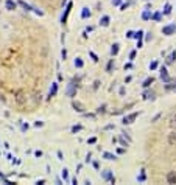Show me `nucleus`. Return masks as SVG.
Returning a JSON list of instances; mask_svg holds the SVG:
<instances>
[{
    "mask_svg": "<svg viewBox=\"0 0 176 185\" xmlns=\"http://www.w3.org/2000/svg\"><path fill=\"white\" fill-rule=\"evenodd\" d=\"M83 65H84V62L81 61V58H76L75 59V67L76 69H83Z\"/></svg>",
    "mask_w": 176,
    "mask_h": 185,
    "instance_id": "obj_17",
    "label": "nucleus"
},
{
    "mask_svg": "<svg viewBox=\"0 0 176 185\" xmlns=\"http://www.w3.org/2000/svg\"><path fill=\"white\" fill-rule=\"evenodd\" d=\"M150 17H151V14H150V11H145L143 14H142V19H143V20H148V19H150Z\"/></svg>",
    "mask_w": 176,
    "mask_h": 185,
    "instance_id": "obj_23",
    "label": "nucleus"
},
{
    "mask_svg": "<svg viewBox=\"0 0 176 185\" xmlns=\"http://www.w3.org/2000/svg\"><path fill=\"white\" fill-rule=\"evenodd\" d=\"M142 36H143V31L142 30H139L137 33H134V37L137 39V42H142Z\"/></svg>",
    "mask_w": 176,
    "mask_h": 185,
    "instance_id": "obj_20",
    "label": "nucleus"
},
{
    "mask_svg": "<svg viewBox=\"0 0 176 185\" xmlns=\"http://www.w3.org/2000/svg\"><path fill=\"white\" fill-rule=\"evenodd\" d=\"M118 47H120L118 44H114V45H112V48H111V55H112V56H115V55H118V50H120Z\"/></svg>",
    "mask_w": 176,
    "mask_h": 185,
    "instance_id": "obj_15",
    "label": "nucleus"
},
{
    "mask_svg": "<svg viewBox=\"0 0 176 185\" xmlns=\"http://www.w3.org/2000/svg\"><path fill=\"white\" fill-rule=\"evenodd\" d=\"M14 100H16V103H17L19 106H23V104L26 103V100H28V97H26V94H25L23 90H17Z\"/></svg>",
    "mask_w": 176,
    "mask_h": 185,
    "instance_id": "obj_1",
    "label": "nucleus"
},
{
    "mask_svg": "<svg viewBox=\"0 0 176 185\" xmlns=\"http://www.w3.org/2000/svg\"><path fill=\"white\" fill-rule=\"evenodd\" d=\"M109 20H111L109 16H103V17L100 19V25H101V26H109Z\"/></svg>",
    "mask_w": 176,
    "mask_h": 185,
    "instance_id": "obj_12",
    "label": "nucleus"
},
{
    "mask_svg": "<svg viewBox=\"0 0 176 185\" xmlns=\"http://www.w3.org/2000/svg\"><path fill=\"white\" fill-rule=\"evenodd\" d=\"M76 87H78V84L70 83L69 87H67V95H69V97H75L76 95Z\"/></svg>",
    "mask_w": 176,
    "mask_h": 185,
    "instance_id": "obj_4",
    "label": "nucleus"
},
{
    "mask_svg": "<svg viewBox=\"0 0 176 185\" xmlns=\"http://www.w3.org/2000/svg\"><path fill=\"white\" fill-rule=\"evenodd\" d=\"M126 36H128V37H134V33H132V31H128Z\"/></svg>",
    "mask_w": 176,
    "mask_h": 185,
    "instance_id": "obj_35",
    "label": "nucleus"
},
{
    "mask_svg": "<svg viewBox=\"0 0 176 185\" xmlns=\"http://www.w3.org/2000/svg\"><path fill=\"white\" fill-rule=\"evenodd\" d=\"M81 17H83V19H87V17H90V11H89L87 8H83V12H81Z\"/></svg>",
    "mask_w": 176,
    "mask_h": 185,
    "instance_id": "obj_18",
    "label": "nucleus"
},
{
    "mask_svg": "<svg viewBox=\"0 0 176 185\" xmlns=\"http://www.w3.org/2000/svg\"><path fill=\"white\" fill-rule=\"evenodd\" d=\"M78 131H81V126H73L72 128V132H78Z\"/></svg>",
    "mask_w": 176,
    "mask_h": 185,
    "instance_id": "obj_30",
    "label": "nucleus"
},
{
    "mask_svg": "<svg viewBox=\"0 0 176 185\" xmlns=\"http://www.w3.org/2000/svg\"><path fill=\"white\" fill-rule=\"evenodd\" d=\"M112 3H114V5H120L121 0H112Z\"/></svg>",
    "mask_w": 176,
    "mask_h": 185,
    "instance_id": "obj_34",
    "label": "nucleus"
},
{
    "mask_svg": "<svg viewBox=\"0 0 176 185\" xmlns=\"http://www.w3.org/2000/svg\"><path fill=\"white\" fill-rule=\"evenodd\" d=\"M167 183H170V185L176 183V171H170V173H167Z\"/></svg>",
    "mask_w": 176,
    "mask_h": 185,
    "instance_id": "obj_6",
    "label": "nucleus"
},
{
    "mask_svg": "<svg viewBox=\"0 0 176 185\" xmlns=\"http://www.w3.org/2000/svg\"><path fill=\"white\" fill-rule=\"evenodd\" d=\"M134 58H136V51L132 50V51L129 53V59H134Z\"/></svg>",
    "mask_w": 176,
    "mask_h": 185,
    "instance_id": "obj_32",
    "label": "nucleus"
},
{
    "mask_svg": "<svg viewBox=\"0 0 176 185\" xmlns=\"http://www.w3.org/2000/svg\"><path fill=\"white\" fill-rule=\"evenodd\" d=\"M173 87H176V83H171V84H167L165 86V89H173Z\"/></svg>",
    "mask_w": 176,
    "mask_h": 185,
    "instance_id": "obj_31",
    "label": "nucleus"
},
{
    "mask_svg": "<svg viewBox=\"0 0 176 185\" xmlns=\"http://www.w3.org/2000/svg\"><path fill=\"white\" fill-rule=\"evenodd\" d=\"M17 5H20L23 9H26V11H31V9H36V8H33V6H30L28 3H25L23 2V0H19V2H17Z\"/></svg>",
    "mask_w": 176,
    "mask_h": 185,
    "instance_id": "obj_11",
    "label": "nucleus"
},
{
    "mask_svg": "<svg viewBox=\"0 0 176 185\" xmlns=\"http://www.w3.org/2000/svg\"><path fill=\"white\" fill-rule=\"evenodd\" d=\"M89 55H90V58H92L93 61H95V62L98 61V58H97V55H95V53H93V51H89Z\"/></svg>",
    "mask_w": 176,
    "mask_h": 185,
    "instance_id": "obj_25",
    "label": "nucleus"
},
{
    "mask_svg": "<svg viewBox=\"0 0 176 185\" xmlns=\"http://www.w3.org/2000/svg\"><path fill=\"white\" fill-rule=\"evenodd\" d=\"M170 128L171 129H176V114L170 118Z\"/></svg>",
    "mask_w": 176,
    "mask_h": 185,
    "instance_id": "obj_21",
    "label": "nucleus"
},
{
    "mask_svg": "<svg viewBox=\"0 0 176 185\" xmlns=\"http://www.w3.org/2000/svg\"><path fill=\"white\" fill-rule=\"evenodd\" d=\"M145 41H146V42H148V41H151V33H148V34H146V37H145Z\"/></svg>",
    "mask_w": 176,
    "mask_h": 185,
    "instance_id": "obj_33",
    "label": "nucleus"
},
{
    "mask_svg": "<svg viewBox=\"0 0 176 185\" xmlns=\"http://www.w3.org/2000/svg\"><path fill=\"white\" fill-rule=\"evenodd\" d=\"M162 33H164L165 36H171L173 33H176V23H170V25L164 26V28H162Z\"/></svg>",
    "mask_w": 176,
    "mask_h": 185,
    "instance_id": "obj_3",
    "label": "nucleus"
},
{
    "mask_svg": "<svg viewBox=\"0 0 176 185\" xmlns=\"http://www.w3.org/2000/svg\"><path fill=\"white\" fill-rule=\"evenodd\" d=\"M5 6H6L8 11H14V9L17 8V3L14 2V0H6V2H5Z\"/></svg>",
    "mask_w": 176,
    "mask_h": 185,
    "instance_id": "obj_7",
    "label": "nucleus"
},
{
    "mask_svg": "<svg viewBox=\"0 0 176 185\" xmlns=\"http://www.w3.org/2000/svg\"><path fill=\"white\" fill-rule=\"evenodd\" d=\"M67 171H69L67 168H64V170H62V177H64V180L69 179V173H67Z\"/></svg>",
    "mask_w": 176,
    "mask_h": 185,
    "instance_id": "obj_24",
    "label": "nucleus"
},
{
    "mask_svg": "<svg viewBox=\"0 0 176 185\" xmlns=\"http://www.w3.org/2000/svg\"><path fill=\"white\" fill-rule=\"evenodd\" d=\"M56 92H58V84H56V83H53V86H51V89H50V98H51V97H55V95H56Z\"/></svg>",
    "mask_w": 176,
    "mask_h": 185,
    "instance_id": "obj_14",
    "label": "nucleus"
},
{
    "mask_svg": "<svg viewBox=\"0 0 176 185\" xmlns=\"http://www.w3.org/2000/svg\"><path fill=\"white\" fill-rule=\"evenodd\" d=\"M103 157H104V159H107V160H115V159H117L115 156H112V154H109V152H104V154H103Z\"/></svg>",
    "mask_w": 176,
    "mask_h": 185,
    "instance_id": "obj_22",
    "label": "nucleus"
},
{
    "mask_svg": "<svg viewBox=\"0 0 176 185\" xmlns=\"http://www.w3.org/2000/svg\"><path fill=\"white\" fill-rule=\"evenodd\" d=\"M153 83H154V78L151 76V78H146V79H145V81H143V84H142V86H143V87L146 89V87H150V86H151Z\"/></svg>",
    "mask_w": 176,
    "mask_h": 185,
    "instance_id": "obj_13",
    "label": "nucleus"
},
{
    "mask_svg": "<svg viewBox=\"0 0 176 185\" xmlns=\"http://www.w3.org/2000/svg\"><path fill=\"white\" fill-rule=\"evenodd\" d=\"M160 79H162V81H165V83H168V81H170V78H168V72H167V69H165V67H162V69H160Z\"/></svg>",
    "mask_w": 176,
    "mask_h": 185,
    "instance_id": "obj_8",
    "label": "nucleus"
},
{
    "mask_svg": "<svg viewBox=\"0 0 176 185\" xmlns=\"http://www.w3.org/2000/svg\"><path fill=\"white\" fill-rule=\"evenodd\" d=\"M170 8H171V6L167 3V5H165V11H164V14H170Z\"/></svg>",
    "mask_w": 176,
    "mask_h": 185,
    "instance_id": "obj_27",
    "label": "nucleus"
},
{
    "mask_svg": "<svg viewBox=\"0 0 176 185\" xmlns=\"http://www.w3.org/2000/svg\"><path fill=\"white\" fill-rule=\"evenodd\" d=\"M168 143L170 145H176V129H173V132L168 134Z\"/></svg>",
    "mask_w": 176,
    "mask_h": 185,
    "instance_id": "obj_10",
    "label": "nucleus"
},
{
    "mask_svg": "<svg viewBox=\"0 0 176 185\" xmlns=\"http://www.w3.org/2000/svg\"><path fill=\"white\" fill-rule=\"evenodd\" d=\"M70 9H72V2H69V3H67L65 12H64V14H62V19H61V22H62V23H65V20H67V16H69V12H70Z\"/></svg>",
    "mask_w": 176,
    "mask_h": 185,
    "instance_id": "obj_9",
    "label": "nucleus"
},
{
    "mask_svg": "<svg viewBox=\"0 0 176 185\" xmlns=\"http://www.w3.org/2000/svg\"><path fill=\"white\" fill-rule=\"evenodd\" d=\"M153 20H160V12H156V14L153 16Z\"/></svg>",
    "mask_w": 176,
    "mask_h": 185,
    "instance_id": "obj_28",
    "label": "nucleus"
},
{
    "mask_svg": "<svg viewBox=\"0 0 176 185\" xmlns=\"http://www.w3.org/2000/svg\"><path fill=\"white\" fill-rule=\"evenodd\" d=\"M143 98L145 100H154V92H145V94H143Z\"/></svg>",
    "mask_w": 176,
    "mask_h": 185,
    "instance_id": "obj_19",
    "label": "nucleus"
},
{
    "mask_svg": "<svg viewBox=\"0 0 176 185\" xmlns=\"http://www.w3.org/2000/svg\"><path fill=\"white\" fill-rule=\"evenodd\" d=\"M72 108L76 111V112H84V104L83 103H79V101H72Z\"/></svg>",
    "mask_w": 176,
    "mask_h": 185,
    "instance_id": "obj_5",
    "label": "nucleus"
},
{
    "mask_svg": "<svg viewBox=\"0 0 176 185\" xmlns=\"http://www.w3.org/2000/svg\"><path fill=\"white\" fill-rule=\"evenodd\" d=\"M112 62H114V59H111L109 64H107V72H111V69H112Z\"/></svg>",
    "mask_w": 176,
    "mask_h": 185,
    "instance_id": "obj_29",
    "label": "nucleus"
},
{
    "mask_svg": "<svg viewBox=\"0 0 176 185\" xmlns=\"http://www.w3.org/2000/svg\"><path fill=\"white\" fill-rule=\"evenodd\" d=\"M174 59H176V51H171V55L167 58V64H173Z\"/></svg>",
    "mask_w": 176,
    "mask_h": 185,
    "instance_id": "obj_16",
    "label": "nucleus"
},
{
    "mask_svg": "<svg viewBox=\"0 0 176 185\" xmlns=\"http://www.w3.org/2000/svg\"><path fill=\"white\" fill-rule=\"evenodd\" d=\"M139 117V112H132V114H129V115H125L123 117V125H131V123H134V120Z\"/></svg>",
    "mask_w": 176,
    "mask_h": 185,
    "instance_id": "obj_2",
    "label": "nucleus"
},
{
    "mask_svg": "<svg viewBox=\"0 0 176 185\" xmlns=\"http://www.w3.org/2000/svg\"><path fill=\"white\" fill-rule=\"evenodd\" d=\"M150 69H151V70H154V69H157V62H156V61H153V62L150 64Z\"/></svg>",
    "mask_w": 176,
    "mask_h": 185,
    "instance_id": "obj_26",
    "label": "nucleus"
},
{
    "mask_svg": "<svg viewBox=\"0 0 176 185\" xmlns=\"http://www.w3.org/2000/svg\"><path fill=\"white\" fill-rule=\"evenodd\" d=\"M65 56H67V51H65V50H62V59H65Z\"/></svg>",
    "mask_w": 176,
    "mask_h": 185,
    "instance_id": "obj_36",
    "label": "nucleus"
}]
</instances>
